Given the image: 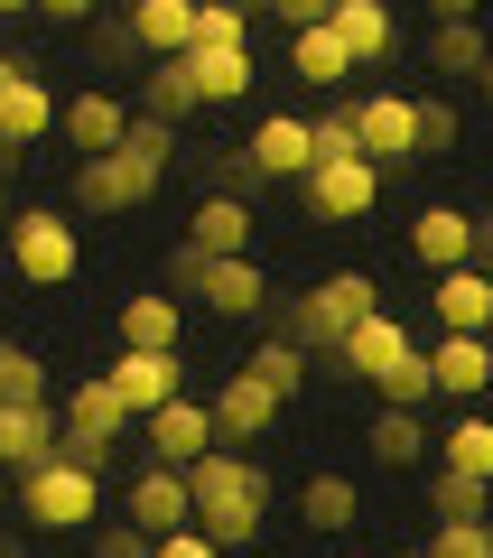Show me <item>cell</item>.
<instances>
[{
    "label": "cell",
    "instance_id": "obj_1",
    "mask_svg": "<svg viewBox=\"0 0 493 558\" xmlns=\"http://www.w3.org/2000/svg\"><path fill=\"white\" fill-rule=\"evenodd\" d=\"M178 168V121L158 112H131V131H121V149H103V159H75V215H131V205L158 196V178Z\"/></svg>",
    "mask_w": 493,
    "mask_h": 558
},
{
    "label": "cell",
    "instance_id": "obj_2",
    "mask_svg": "<svg viewBox=\"0 0 493 558\" xmlns=\"http://www.w3.org/2000/svg\"><path fill=\"white\" fill-rule=\"evenodd\" d=\"M187 494H196V531L224 539V549H252L261 521H270V475H261V457H242V447H205V457L187 465Z\"/></svg>",
    "mask_w": 493,
    "mask_h": 558
},
{
    "label": "cell",
    "instance_id": "obj_3",
    "mask_svg": "<svg viewBox=\"0 0 493 558\" xmlns=\"http://www.w3.org/2000/svg\"><path fill=\"white\" fill-rule=\"evenodd\" d=\"M373 307H382V279H373V270H326L316 289L279 299V326H270V336H298L308 354H336V344L354 336Z\"/></svg>",
    "mask_w": 493,
    "mask_h": 558
},
{
    "label": "cell",
    "instance_id": "obj_4",
    "mask_svg": "<svg viewBox=\"0 0 493 558\" xmlns=\"http://www.w3.org/2000/svg\"><path fill=\"white\" fill-rule=\"evenodd\" d=\"M20 521L28 531H94L103 521V475L75 457H47L20 475Z\"/></svg>",
    "mask_w": 493,
    "mask_h": 558
},
{
    "label": "cell",
    "instance_id": "obj_5",
    "mask_svg": "<svg viewBox=\"0 0 493 558\" xmlns=\"http://www.w3.org/2000/svg\"><path fill=\"white\" fill-rule=\"evenodd\" d=\"M0 252H10V270H20L28 289H65L75 260H84V242H75V223H65L57 205H20L10 233H0Z\"/></svg>",
    "mask_w": 493,
    "mask_h": 558
},
{
    "label": "cell",
    "instance_id": "obj_6",
    "mask_svg": "<svg viewBox=\"0 0 493 558\" xmlns=\"http://www.w3.org/2000/svg\"><path fill=\"white\" fill-rule=\"evenodd\" d=\"M131 428H140V418L121 410V391H112L103 373H84L75 391H65V438H57V457H75V465H94V475H103L112 447L131 438Z\"/></svg>",
    "mask_w": 493,
    "mask_h": 558
},
{
    "label": "cell",
    "instance_id": "obj_7",
    "mask_svg": "<svg viewBox=\"0 0 493 558\" xmlns=\"http://www.w3.org/2000/svg\"><path fill=\"white\" fill-rule=\"evenodd\" d=\"M298 186H308V215H326V223H363V215L382 205V159L345 149V159H316Z\"/></svg>",
    "mask_w": 493,
    "mask_h": 558
},
{
    "label": "cell",
    "instance_id": "obj_8",
    "mask_svg": "<svg viewBox=\"0 0 493 558\" xmlns=\"http://www.w3.org/2000/svg\"><path fill=\"white\" fill-rule=\"evenodd\" d=\"M103 381L121 391L131 418H149V410H168V400L187 391V363H178V344H121V354L103 363Z\"/></svg>",
    "mask_w": 493,
    "mask_h": 558
},
{
    "label": "cell",
    "instance_id": "obj_9",
    "mask_svg": "<svg viewBox=\"0 0 493 558\" xmlns=\"http://www.w3.org/2000/svg\"><path fill=\"white\" fill-rule=\"evenodd\" d=\"M57 112H65V102L47 94V75H38L28 57H10V47H0V140L38 149V140L57 131Z\"/></svg>",
    "mask_w": 493,
    "mask_h": 558
},
{
    "label": "cell",
    "instance_id": "obj_10",
    "mask_svg": "<svg viewBox=\"0 0 493 558\" xmlns=\"http://www.w3.org/2000/svg\"><path fill=\"white\" fill-rule=\"evenodd\" d=\"M474 252H484V223H474L466 205L437 196V205H419V215H410V260H419L429 279L456 270V260H474Z\"/></svg>",
    "mask_w": 493,
    "mask_h": 558
},
{
    "label": "cell",
    "instance_id": "obj_11",
    "mask_svg": "<svg viewBox=\"0 0 493 558\" xmlns=\"http://www.w3.org/2000/svg\"><path fill=\"white\" fill-rule=\"evenodd\" d=\"M140 438H149V465H196L205 447H224L215 438V400H187V391L140 418Z\"/></svg>",
    "mask_w": 493,
    "mask_h": 558
},
{
    "label": "cell",
    "instance_id": "obj_12",
    "mask_svg": "<svg viewBox=\"0 0 493 558\" xmlns=\"http://www.w3.org/2000/svg\"><path fill=\"white\" fill-rule=\"evenodd\" d=\"M121 521H140L149 539L187 531V521H196V494H187V465H140V475H131V494H121Z\"/></svg>",
    "mask_w": 493,
    "mask_h": 558
},
{
    "label": "cell",
    "instance_id": "obj_13",
    "mask_svg": "<svg viewBox=\"0 0 493 558\" xmlns=\"http://www.w3.org/2000/svg\"><path fill=\"white\" fill-rule=\"evenodd\" d=\"M279 410H289V400H279L261 373H224V391H215V438H224V447H261V438L279 428Z\"/></svg>",
    "mask_w": 493,
    "mask_h": 558
},
{
    "label": "cell",
    "instance_id": "obj_14",
    "mask_svg": "<svg viewBox=\"0 0 493 558\" xmlns=\"http://www.w3.org/2000/svg\"><path fill=\"white\" fill-rule=\"evenodd\" d=\"M354 131H363V159H419V94H363L354 102Z\"/></svg>",
    "mask_w": 493,
    "mask_h": 558
},
{
    "label": "cell",
    "instance_id": "obj_15",
    "mask_svg": "<svg viewBox=\"0 0 493 558\" xmlns=\"http://www.w3.org/2000/svg\"><path fill=\"white\" fill-rule=\"evenodd\" d=\"M429 307L447 336H493V270H474V260H456V270L429 279Z\"/></svg>",
    "mask_w": 493,
    "mask_h": 558
},
{
    "label": "cell",
    "instance_id": "obj_16",
    "mask_svg": "<svg viewBox=\"0 0 493 558\" xmlns=\"http://www.w3.org/2000/svg\"><path fill=\"white\" fill-rule=\"evenodd\" d=\"M196 299L215 307V317H270V279H261L252 252H215L196 279Z\"/></svg>",
    "mask_w": 493,
    "mask_h": 558
},
{
    "label": "cell",
    "instance_id": "obj_17",
    "mask_svg": "<svg viewBox=\"0 0 493 558\" xmlns=\"http://www.w3.org/2000/svg\"><path fill=\"white\" fill-rule=\"evenodd\" d=\"M57 410L47 400H0V475H28V465L57 457Z\"/></svg>",
    "mask_w": 493,
    "mask_h": 558
},
{
    "label": "cell",
    "instance_id": "obj_18",
    "mask_svg": "<svg viewBox=\"0 0 493 558\" xmlns=\"http://www.w3.org/2000/svg\"><path fill=\"white\" fill-rule=\"evenodd\" d=\"M289 75L316 84V94H345L363 65H354V47L336 38V20H316V28H289Z\"/></svg>",
    "mask_w": 493,
    "mask_h": 558
},
{
    "label": "cell",
    "instance_id": "obj_19",
    "mask_svg": "<svg viewBox=\"0 0 493 558\" xmlns=\"http://www.w3.org/2000/svg\"><path fill=\"white\" fill-rule=\"evenodd\" d=\"M242 149H252V168H261V178H289V186H298V178L316 168V121H298V112H270L252 140H242Z\"/></svg>",
    "mask_w": 493,
    "mask_h": 558
},
{
    "label": "cell",
    "instance_id": "obj_20",
    "mask_svg": "<svg viewBox=\"0 0 493 558\" xmlns=\"http://www.w3.org/2000/svg\"><path fill=\"white\" fill-rule=\"evenodd\" d=\"M252 233H261L252 196H224V186H205L196 215H187V242H196V252H252Z\"/></svg>",
    "mask_w": 493,
    "mask_h": 558
},
{
    "label": "cell",
    "instance_id": "obj_21",
    "mask_svg": "<svg viewBox=\"0 0 493 558\" xmlns=\"http://www.w3.org/2000/svg\"><path fill=\"white\" fill-rule=\"evenodd\" d=\"M57 131L75 140V159H103V149H121L131 112H121V94H103V84H94V94H75V102L57 112Z\"/></svg>",
    "mask_w": 493,
    "mask_h": 558
},
{
    "label": "cell",
    "instance_id": "obj_22",
    "mask_svg": "<svg viewBox=\"0 0 493 558\" xmlns=\"http://www.w3.org/2000/svg\"><path fill=\"white\" fill-rule=\"evenodd\" d=\"M429 373H437V391H447V400H484L493 391V336H437Z\"/></svg>",
    "mask_w": 493,
    "mask_h": 558
},
{
    "label": "cell",
    "instance_id": "obj_23",
    "mask_svg": "<svg viewBox=\"0 0 493 558\" xmlns=\"http://www.w3.org/2000/svg\"><path fill=\"white\" fill-rule=\"evenodd\" d=\"M354 521H363V484H354V475H308V484H298V531L345 539Z\"/></svg>",
    "mask_w": 493,
    "mask_h": 558
},
{
    "label": "cell",
    "instance_id": "obj_24",
    "mask_svg": "<svg viewBox=\"0 0 493 558\" xmlns=\"http://www.w3.org/2000/svg\"><path fill=\"white\" fill-rule=\"evenodd\" d=\"M326 20H336V38H345V47H354V65H382V57L400 47V20H392V0H336Z\"/></svg>",
    "mask_w": 493,
    "mask_h": 558
},
{
    "label": "cell",
    "instance_id": "obj_25",
    "mask_svg": "<svg viewBox=\"0 0 493 558\" xmlns=\"http://www.w3.org/2000/svg\"><path fill=\"white\" fill-rule=\"evenodd\" d=\"M400 354H410V326H400L392 307H373V317H363L354 336L336 344V363H345V373H363V381H373V373H392Z\"/></svg>",
    "mask_w": 493,
    "mask_h": 558
},
{
    "label": "cell",
    "instance_id": "obj_26",
    "mask_svg": "<svg viewBox=\"0 0 493 558\" xmlns=\"http://www.w3.org/2000/svg\"><path fill=\"white\" fill-rule=\"evenodd\" d=\"M121 20H131V38L149 47V57H187V47H196V0H131Z\"/></svg>",
    "mask_w": 493,
    "mask_h": 558
},
{
    "label": "cell",
    "instance_id": "obj_27",
    "mask_svg": "<svg viewBox=\"0 0 493 558\" xmlns=\"http://www.w3.org/2000/svg\"><path fill=\"white\" fill-rule=\"evenodd\" d=\"M187 75H196V102H242L261 84L252 47H187Z\"/></svg>",
    "mask_w": 493,
    "mask_h": 558
},
{
    "label": "cell",
    "instance_id": "obj_28",
    "mask_svg": "<svg viewBox=\"0 0 493 558\" xmlns=\"http://www.w3.org/2000/svg\"><path fill=\"white\" fill-rule=\"evenodd\" d=\"M484 57H493V38L474 20H429V75L474 84V75H484Z\"/></svg>",
    "mask_w": 493,
    "mask_h": 558
},
{
    "label": "cell",
    "instance_id": "obj_29",
    "mask_svg": "<svg viewBox=\"0 0 493 558\" xmlns=\"http://www.w3.org/2000/svg\"><path fill=\"white\" fill-rule=\"evenodd\" d=\"M178 336H187L178 289H140V299H121V344H178Z\"/></svg>",
    "mask_w": 493,
    "mask_h": 558
},
{
    "label": "cell",
    "instance_id": "obj_30",
    "mask_svg": "<svg viewBox=\"0 0 493 558\" xmlns=\"http://www.w3.org/2000/svg\"><path fill=\"white\" fill-rule=\"evenodd\" d=\"M373 465H392V475H410L419 457H429V428H419V410H373Z\"/></svg>",
    "mask_w": 493,
    "mask_h": 558
},
{
    "label": "cell",
    "instance_id": "obj_31",
    "mask_svg": "<svg viewBox=\"0 0 493 558\" xmlns=\"http://www.w3.org/2000/svg\"><path fill=\"white\" fill-rule=\"evenodd\" d=\"M308 363H316V354H308V344H298V336H261L242 373H261V381H270L279 400H298V391H308Z\"/></svg>",
    "mask_w": 493,
    "mask_h": 558
},
{
    "label": "cell",
    "instance_id": "obj_32",
    "mask_svg": "<svg viewBox=\"0 0 493 558\" xmlns=\"http://www.w3.org/2000/svg\"><path fill=\"white\" fill-rule=\"evenodd\" d=\"M429 512H437V521H493V484L437 465V475H429Z\"/></svg>",
    "mask_w": 493,
    "mask_h": 558
},
{
    "label": "cell",
    "instance_id": "obj_33",
    "mask_svg": "<svg viewBox=\"0 0 493 558\" xmlns=\"http://www.w3.org/2000/svg\"><path fill=\"white\" fill-rule=\"evenodd\" d=\"M373 400H382V410H429V400H437V373H429V354L410 344V354H400L392 373H373Z\"/></svg>",
    "mask_w": 493,
    "mask_h": 558
},
{
    "label": "cell",
    "instance_id": "obj_34",
    "mask_svg": "<svg viewBox=\"0 0 493 558\" xmlns=\"http://www.w3.org/2000/svg\"><path fill=\"white\" fill-rule=\"evenodd\" d=\"M140 112H158V121L196 112V75H187V57H149V102H140Z\"/></svg>",
    "mask_w": 493,
    "mask_h": 558
},
{
    "label": "cell",
    "instance_id": "obj_35",
    "mask_svg": "<svg viewBox=\"0 0 493 558\" xmlns=\"http://www.w3.org/2000/svg\"><path fill=\"white\" fill-rule=\"evenodd\" d=\"M437 465H456V475H484L493 484V418H456L447 428V457Z\"/></svg>",
    "mask_w": 493,
    "mask_h": 558
},
{
    "label": "cell",
    "instance_id": "obj_36",
    "mask_svg": "<svg viewBox=\"0 0 493 558\" xmlns=\"http://www.w3.org/2000/svg\"><path fill=\"white\" fill-rule=\"evenodd\" d=\"M0 400H47V363H38V344H10V336H0Z\"/></svg>",
    "mask_w": 493,
    "mask_h": 558
},
{
    "label": "cell",
    "instance_id": "obj_37",
    "mask_svg": "<svg viewBox=\"0 0 493 558\" xmlns=\"http://www.w3.org/2000/svg\"><path fill=\"white\" fill-rule=\"evenodd\" d=\"M196 47H252V10L242 0H196Z\"/></svg>",
    "mask_w": 493,
    "mask_h": 558
},
{
    "label": "cell",
    "instance_id": "obj_38",
    "mask_svg": "<svg viewBox=\"0 0 493 558\" xmlns=\"http://www.w3.org/2000/svg\"><path fill=\"white\" fill-rule=\"evenodd\" d=\"M429 558H493V521H437Z\"/></svg>",
    "mask_w": 493,
    "mask_h": 558
},
{
    "label": "cell",
    "instance_id": "obj_39",
    "mask_svg": "<svg viewBox=\"0 0 493 558\" xmlns=\"http://www.w3.org/2000/svg\"><path fill=\"white\" fill-rule=\"evenodd\" d=\"M437 149H456V102L419 94V159H437Z\"/></svg>",
    "mask_w": 493,
    "mask_h": 558
},
{
    "label": "cell",
    "instance_id": "obj_40",
    "mask_svg": "<svg viewBox=\"0 0 493 558\" xmlns=\"http://www.w3.org/2000/svg\"><path fill=\"white\" fill-rule=\"evenodd\" d=\"M345 149H363L354 102H326V112H316V159H345Z\"/></svg>",
    "mask_w": 493,
    "mask_h": 558
},
{
    "label": "cell",
    "instance_id": "obj_41",
    "mask_svg": "<svg viewBox=\"0 0 493 558\" xmlns=\"http://www.w3.org/2000/svg\"><path fill=\"white\" fill-rule=\"evenodd\" d=\"M158 539L140 531V521H94V558H149Z\"/></svg>",
    "mask_w": 493,
    "mask_h": 558
},
{
    "label": "cell",
    "instance_id": "obj_42",
    "mask_svg": "<svg viewBox=\"0 0 493 558\" xmlns=\"http://www.w3.org/2000/svg\"><path fill=\"white\" fill-rule=\"evenodd\" d=\"M205 260H215V252H196V242H178V252H168V289H178V299H196Z\"/></svg>",
    "mask_w": 493,
    "mask_h": 558
},
{
    "label": "cell",
    "instance_id": "obj_43",
    "mask_svg": "<svg viewBox=\"0 0 493 558\" xmlns=\"http://www.w3.org/2000/svg\"><path fill=\"white\" fill-rule=\"evenodd\" d=\"M149 558H224V539H205L196 521H187V531H168V539H158Z\"/></svg>",
    "mask_w": 493,
    "mask_h": 558
},
{
    "label": "cell",
    "instance_id": "obj_44",
    "mask_svg": "<svg viewBox=\"0 0 493 558\" xmlns=\"http://www.w3.org/2000/svg\"><path fill=\"white\" fill-rule=\"evenodd\" d=\"M261 10H270L279 28H316V20H326V10H336V0H261Z\"/></svg>",
    "mask_w": 493,
    "mask_h": 558
},
{
    "label": "cell",
    "instance_id": "obj_45",
    "mask_svg": "<svg viewBox=\"0 0 493 558\" xmlns=\"http://www.w3.org/2000/svg\"><path fill=\"white\" fill-rule=\"evenodd\" d=\"M103 0H38V20H57V28H75V20H94Z\"/></svg>",
    "mask_w": 493,
    "mask_h": 558
},
{
    "label": "cell",
    "instance_id": "obj_46",
    "mask_svg": "<svg viewBox=\"0 0 493 558\" xmlns=\"http://www.w3.org/2000/svg\"><path fill=\"white\" fill-rule=\"evenodd\" d=\"M484 0H429V20H474Z\"/></svg>",
    "mask_w": 493,
    "mask_h": 558
},
{
    "label": "cell",
    "instance_id": "obj_47",
    "mask_svg": "<svg viewBox=\"0 0 493 558\" xmlns=\"http://www.w3.org/2000/svg\"><path fill=\"white\" fill-rule=\"evenodd\" d=\"M10 502H20V475H0V512H10Z\"/></svg>",
    "mask_w": 493,
    "mask_h": 558
},
{
    "label": "cell",
    "instance_id": "obj_48",
    "mask_svg": "<svg viewBox=\"0 0 493 558\" xmlns=\"http://www.w3.org/2000/svg\"><path fill=\"white\" fill-rule=\"evenodd\" d=\"M474 94H484V102H493V57H484V75H474Z\"/></svg>",
    "mask_w": 493,
    "mask_h": 558
},
{
    "label": "cell",
    "instance_id": "obj_49",
    "mask_svg": "<svg viewBox=\"0 0 493 558\" xmlns=\"http://www.w3.org/2000/svg\"><path fill=\"white\" fill-rule=\"evenodd\" d=\"M20 10H38V0H0V20H20Z\"/></svg>",
    "mask_w": 493,
    "mask_h": 558
},
{
    "label": "cell",
    "instance_id": "obj_50",
    "mask_svg": "<svg viewBox=\"0 0 493 558\" xmlns=\"http://www.w3.org/2000/svg\"><path fill=\"white\" fill-rule=\"evenodd\" d=\"M0 233H10V178H0Z\"/></svg>",
    "mask_w": 493,
    "mask_h": 558
},
{
    "label": "cell",
    "instance_id": "obj_51",
    "mask_svg": "<svg viewBox=\"0 0 493 558\" xmlns=\"http://www.w3.org/2000/svg\"><path fill=\"white\" fill-rule=\"evenodd\" d=\"M484 260H493V215H484Z\"/></svg>",
    "mask_w": 493,
    "mask_h": 558
},
{
    "label": "cell",
    "instance_id": "obj_52",
    "mask_svg": "<svg viewBox=\"0 0 493 558\" xmlns=\"http://www.w3.org/2000/svg\"><path fill=\"white\" fill-rule=\"evenodd\" d=\"M400 558H429V539H419V549H400Z\"/></svg>",
    "mask_w": 493,
    "mask_h": 558
},
{
    "label": "cell",
    "instance_id": "obj_53",
    "mask_svg": "<svg viewBox=\"0 0 493 558\" xmlns=\"http://www.w3.org/2000/svg\"><path fill=\"white\" fill-rule=\"evenodd\" d=\"M354 558H373V549H354Z\"/></svg>",
    "mask_w": 493,
    "mask_h": 558
}]
</instances>
